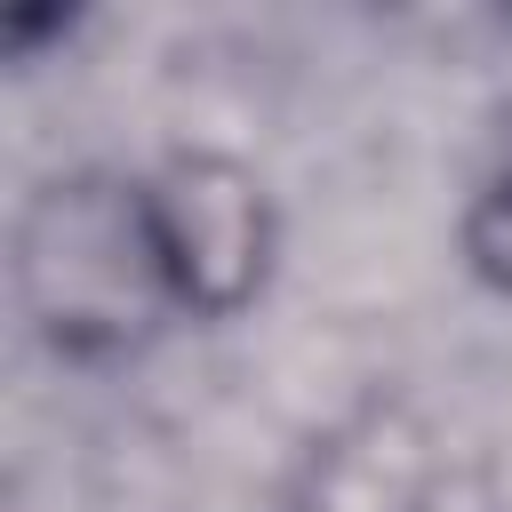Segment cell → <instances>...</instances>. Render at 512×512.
<instances>
[{"instance_id": "6da1fadb", "label": "cell", "mask_w": 512, "mask_h": 512, "mask_svg": "<svg viewBox=\"0 0 512 512\" xmlns=\"http://www.w3.org/2000/svg\"><path fill=\"white\" fill-rule=\"evenodd\" d=\"M16 280L48 344L96 352L144 336V320L168 304L152 232H144V192L136 184H48L24 216L16 240Z\"/></svg>"}, {"instance_id": "7a4b0ae2", "label": "cell", "mask_w": 512, "mask_h": 512, "mask_svg": "<svg viewBox=\"0 0 512 512\" xmlns=\"http://www.w3.org/2000/svg\"><path fill=\"white\" fill-rule=\"evenodd\" d=\"M136 192H144V232H152L168 304L200 320H232L264 288V264H272L264 184L224 152H176Z\"/></svg>"}, {"instance_id": "3957f363", "label": "cell", "mask_w": 512, "mask_h": 512, "mask_svg": "<svg viewBox=\"0 0 512 512\" xmlns=\"http://www.w3.org/2000/svg\"><path fill=\"white\" fill-rule=\"evenodd\" d=\"M464 264L512 296V176H496L472 208H464Z\"/></svg>"}]
</instances>
